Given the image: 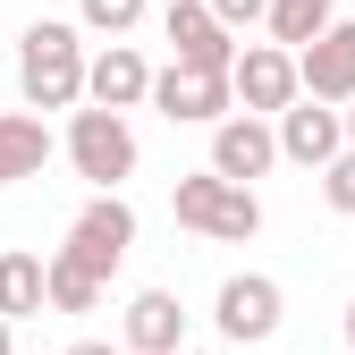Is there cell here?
Returning <instances> with one entry per match:
<instances>
[{"label": "cell", "mask_w": 355, "mask_h": 355, "mask_svg": "<svg viewBox=\"0 0 355 355\" xmlns=\"http://www.w3.org/2000/svg\"><path fill=\"white\" fill-rule=\"evenodd\" d=\"M169 127H220L237 102H229V76H203V68H153V94H144Z\"/></svg>", "instance_id": "9c48e42d"}, {"label": "cell", "mask_w": 355, "mask_h": 355, "mask_svg": "<svg viewBox=\"0 0 355 355\" xmlns=\"http://www.w3.org/2000/svg\"><path fill=\"white\" fill-rule=\"evenodd\" d=\"M262 17H271V34H279V51L296 60L304 51V42H313L330 17H338V0H271V9H262Z\"/></svg>", "instance_id": "e0dca14e"}, {"label": "cell", "mask_w": 355, "mask_h": 355, "mask_svg": "<svg viewBox=\"0 0 355 355\" xmlns=\"http://www.w3.org/2000/svg\"><path fill=\"white\" fill-rule=\"evenodd\" d=\"M279 161V144H271V119H245V110H229L211 127V178H229V187H254L262 169Z\"/></svg>", "instance_id": "7c38bea8"}, {"label": "cell", "mask_w": 355, "mask_h": 355, "mask_svg": "<svg viewBox=\"0 0 355 355\" xmlns=\"http://www.w3.org/2000/svg\"><path fill=\"white\" fill-rule=\"evenodd\" d=\"M34 313H42V254L17 245V254H0V322L17 330V322H34Z\"/></svg>", "instance_id": "9a60e30c"}, {"label": "cell", "mask_w": 355, "mask_h": 355, "mask_svg": "<svg viewBox=\"0 0 355 355\" xmlns=\"http://www.w3.org/2000/svg\"><path fill=\"white\" fill-rule=\"evenodd\" d=\"M127 245H136V211H127V195H94L76 211V229H68V262H85V271H94L102 288H110V271L127 262Z\"/></svg>", "instance_id": "277c9868"}, {"label": "cell", "mask_w": 355, "mask_h": 355, "mask_svg": "<svg viewBox=\"0 0 355 355\" xmlns=\"http://www.w3.org/2000/svg\"><path fill=\"white\" fill-rule=\"evenodd\" d=\"M68 161H76V178H94L102 195H119L127 178H136V127L110 119V110H76L68 119Z\"/></svg>", "instance_id": "3957f363"}, {"label": "cell", "mask_w": 355, "mask_h": 355, "mask_svg": "<svg viewBox=\"0 0 355 355\" xmlns=\"http://www.w3.org/2000/svg\"><path fill=\"white\" fill-rule=\"evenodd\" d=\"M338 136H347V153H355V102H347V110H338Z\"/></svg>", "instance_id": "44dd1931"}, {"label": "cell", "mask_w": 355, "mask_h": 355, "mask_svg": "<svg viewBox=\"0 0 355 355\" xmlns=\"http://www.w3.org/2000/svg\"><path fill=\"white\" fill-rule=\"evenodd\" d=\"M279 313H288V296H279V279H262V271L220 279V296H211V322H220L229 347H262V338L279 330Z\"/></svg>", "instance_id": "8992f818"}, {"label": "cell", "mask_w": 355, "mask_h": 355, "mask_svg": "<svg viewBox=\"0 0 355 355\" xmlns=\"http://www.w3.org/2000/svg\"><path fill=\"white\" fill-rule=\"evenodd\" d=\"M178 347H187V304L169 288H144L127 304V355H178Z\"/></svg>", "instance_id": "4fadbf2b"}, {"label": "cell", "mask_w": 355, "mask_h": 355, "mask_svg": "<svg viewBox=\"0 0 355 355\" xmlns=\"http://www.w3.org/2000/svg\"><path fill=\"white\" fill-rule=\"evenodd\" d=\"M76 17L94 26V34H110V42H119L127 26H144V0H76Z\"/></svg>", "instance_id": "ac0fdd59"}, {"label": "cell", "mask_w": 355, "mask_h": 355, "mask_svg": "<svg viewBox=\"0 0 355 355\" xmlns=\"http://www.w3.org/2000/svg\"><path fill=\"white\" fill-rule=\"evenodd\" d=\"M229 102H245V119H279L296 102V60L279 42H245L237 68H229Z\"/></svg>", "instance_id": "ba28073f"}, {"label": "cell", "mask_w": 355, "mask_h": 355, "mask_svg": "<svg viewBox=\"0 0 355 355\" xmlns=\"http://www.w3.org/2000/svg\"><path fill=\"white\" fill-rule=\"evenodd\" d=\"M296 94L322 102V110L355 102V17H330V26L296 51Z\"/></svg>", "instance_id": "5b68a950"}, {"label": "cell", "mask_w": 355, "mask_h": 355, "mask_svg": "<svg viewBox=\"0 0 355 355\" xmlns=\"http://www.w3.org/2000/svg\"><path fill=\"white\" fill-rule=\"evenodd\" d=\"M271 144H279V161H296V169H330L338 153H347V136H338V110H322V102H288L279 110V127H271Z\"/></svg>", "instance_id": "30bf717a"}, {"label": "cell", "mask_w": 355, "mask_h": 355, "mask_svg": "<svg viewBox=\"0 0 355 355\" xmlns=\"http://www.w3.org/2000/svg\"><path fill=\"white\" fill-rule=\"evenodd\" d=\"M42 304H60V313H94V304H102V279L85 271V262L51 254V262H42Z\"/></svg>", "instance_id": "2e32d148"}, {"label": "cell", "mask_w": 355, "mask_h": 355, "mask_svg": "<svg viewBox=\"0 0 355 355\" xmlns=\"http://www.w3.org/2000/svg\"><path fill=\"white\" fill-rule=\"evenodd\" d=\"M0 355H17V330H9V322H0Z\"/></svg>", "instance_id": "7402d4cb"}, {"label": "cell", "mask_w": 355, "mask_h": 355, "mask_svg": "<svg viewBox=\"0 0 355 355\" xmlns=\"http://www.w3.org/2000/svg\"><path fill=\"white\" fill-rule=\"evenodd\" d=\"M161 34H169V68H203V76H229L237 68V34L220 26L203 0H169V17H161Z\"/></svg>", "instance_id": "52a82bcc"}, {"label": "cell", "mask_w": 355, "mask_h": 355, "mask_svg": "<svg viewBox=\"0 0 355 355\" xmlns=\"http://www.w3.org/2000/svg\"><path fill=\"white\" fill-rule=\"evenodd\" d=\"M322 195H330V211H347V220H355V153H338V161L322 169Z\"/></svg>", "instance_id": "d6986e66"}, {"label": "cell", "mask_w": 355, "mask_h": 355, "mask_svg": "<svg viewBox=\"0 0 355 355\" xmlns=\"http://www.w3.org/2000/svg\"><path fill=\"white\" fill-rule=\"evenodd\" d=\"M203 9H211L220 26H229V34H237V26H254L262 9H271V0H203Z\"/></svg>", "instance_id": "ffe728a7"}, {"label": "cell", "mask_w": 355, "mask_h": 355, "mask_svg": "<svg viewBox=\"0 0 355 355\" xmlns=\"http://www.w3.org/2000/svg\"><path fill=\"white\" fill-rule=\"evenodd\" d=\"M144 94H153V68H144V51H136V42H110V51H94V60H85V102H94V110L127 119Z\"/></svg>", "instance_id": "8fae6325"}, {"label": "cell", "mask_w": 355, "mask_h": 355, "mask_svg": "<svg viewBox=\"0 0 355 355\" xmlns=\"http://www.w3.org/2000/svg\"><path fill=\"white\" fill-rule=\"evenodd\" d=\"M51 161V127L34 110H0V187H17V178H42Z\"/></svg>", "instance_id": "5bb4252c"}, {"label": "cell", "mask_w": 355, "mask_h": 355, "mask_svg": "<svg viewBox=\"0 0 355 355\" xmlns=\"http://www.w3.org/2000/svg\"><path fill=\"white\" fill-rule=\"evenodd\" d=\"M347 347H355V296H347Z\"/></svg>", "instance_id": "603a6c76"}, {"label": "cell", "mask_w": 355, "mask_h": 355, "mask_svg": "<svg viewBox=\"0 0 355 355\" xmlns=\"http://www.w3.org/2000/svg\"><path fill=\"white\" fill-rule=\"evenodd\" d=\"M178 220H187L195 237H220V245H245L254 229H262V203H254V187H229V178H211V169H195V178H178Z\"/></svg>", "instance_id": "7a4b0ae2"}, {"label": "cell", "mask_w": 355, "mask_h": 355, "mask_svg": "<svg viewBox=\"0 0 355 355\" xmlns=\"http://www.w3.org/2000/svg\"><path fill=\"white\" fill-rule=\"evenodd\" d=\"M17 85L34 110H76L85 102V34L60 17H34L17 42Z\"/></svg>", "instance_id": "6da1fadb"}]
</instances>
